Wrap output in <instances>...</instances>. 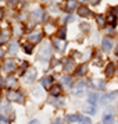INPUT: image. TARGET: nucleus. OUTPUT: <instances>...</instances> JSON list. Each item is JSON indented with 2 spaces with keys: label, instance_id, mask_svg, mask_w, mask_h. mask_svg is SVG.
<instances>
[{
  "label": "nucleus",
  "instance_id": "obj_1",
  "mask_svg": "<svg viewBox=\"0 0 118 124\" xmlns=\"http://www.w3.org/2000/svg\"><path fill=\"white\" fill-rule=\"evenodd\" d=\"M51 57V46L50 43H45V45H42L39 50V59L40 60H43V62H47V60H50Z\"/></svg>",
  "mask_w": 118,
  "mask_h": 124
},
{
  "label": "nucleus",
  "instance_id": "obj_2",
  "mask_svg": "<svg viewBox=\"0 0 118 124\" xmlns=\"http://www.w3.org/2000/svg\"><path fill=\"white\" fill-rule=\"evenodd\" d=\"M7 98H8V101H14V102H18V103L24 102L22 95L20 92H17V91H8L7 92Z\"/></svg>",
  "mask_w": 118,
  "mask_h": 124
},
{
  "label": "nucleus",
  "instance_id": "obj_3",
  "mask_svg": "<svg viewBox=\"0 0 118 124\" xmlns=\"http://www.w3.org/2000/svg\"><path fill=\"white\" fill-rule=\"evenodd\" d=\"M90 84L95 89H99V91H103L106 88V81L104 79H100V78H93L90 79Z\"/></svg>",
  "mask_w": 118,
  "mask_h": 124
},
{
  "label": "nucleus",
  "instance_id": "obj_4",
  "mask_svg": "<svg viewBox=\"0 0 118 124\" xmlns=\"http://www.w3.org/2000/svg\"><path fill=\"white\" fill-rule=\"evenodd\" d=\"M6 86L8 88V89L15 91V89H17V86H18L17 78H14V77H11V75H8V77H7V79H6Z\"/></svg>",
  "mask_w": 118,
  "mask_h": 124
},
{
  "label": "nucleus",
  "instance_id": "obj_5",
  "mask_svg": "<svg viewBox=\"0 0 118 124\" xmlns=\"http://www.w3.org/2000/svg\"><path fill=\"white\" fill-rule=\"evenodd\" d=\"M42 36H43L42 31H34L32 34L29 35V42H32V43H38V42H40Z\"/></svg>",
  "mask_w": 118,
  "mask_h": 124
},
{
  "label": "nucleus",
  "instance_id": "obj_6",
  "mask_svg": "<svg viewBox=\"0 0 118 124\" xmlns=\"http://www.w3.org/2000/svg\"><path fill=\"white\" fill-rule=\"evenodd\" d=\"M43 14H45L43 8H38V10H35V11L31 13V18H32V20H35V21H42Z\"/></svg>",
  "mask_w": 118,
  "mask_h": 124
},
{
  "label": "nucleus",
  "instance_id": "obj_7",
  "mask_svg": "<svg viewBox=\"0 0 118 124\" xmlns=\"http://www.w3.org/2000/svg\"><path fill=\"white\" fill-rule=\"evenodd\" d=\"M101 46H103V50L104 52H110L112 49V39H110V38H104L103 42H101Z\"/></svg>",
  "mask_w": 118,
  "mask_h": 124
},
{
  "label": "nucleus",
  "instance_id": "obj_8",
  "mask_svg": "<svg viewBox=\"0 0 118 124\" xmlns=\"http://www.w3.org/2000/svg\"><path fill=\"white\" fill-rule=\"evenodd\" d=\"M14 70H15V63L13 62V60L4 62V71H6V73H13Z\"/></svg>",
  "mask_w": 118,
  "mask_h": 124
},
{
  "label": "nucleus",
  "instance_id": "obj_9",
  "mask_svg": "<svg viewBox=\"0 0 118 124\" xmlns=\"http://www.w3.org/2000/svg\"><path fill=\"white\" fill-rule=\"evenodd\" d=\"M53 45H54V47H56L57 50L62 52L64 49H65L67 43H65V40H62V39H57V40H54V42H53Z\"/></svg>",
  "mask_w": 118,
  "mask_h": 124
},
{
  "label": "nucleus",
  "instance_id": "obj_10",
  "mask_svg": "<svg viewBox=\"0 0 118 124\" xmlns=\"http://www.w3.org/2000/svg\"><path fill=\"white\" fill-rule=\"evenodd\" d=\"M42 86L43 88H46V89H49V88H51L53 86V78L51 77H45V78L42 79Z\"/></svg>",
  "mask_w": 118,
  "mask_h": 124
},
{
  "label": "nucleus",
  "instance_id": "obj_11",
  "mask_svg": "<svg viewBox=\"0 0 118 124\" xmlns=\"http://www.w3.org/2000/svg\"><path fill=\"white\" fill-rule=\"evenodd\" d=\"M8 38H10V32L7 29L1 31V34H0V45H3L4 42H8Z\"/></svg>",
  "mask_w": 118,
  "mask_h": 124
},
{
  "label": "nucleus",
  "instance_id": "obj_12",
  "mask_svg": "<svg viewBox=\"0 0 118 124\" xmlns=\"http://www.w3.org/2000/svg\"><path fill=\"white\" fill-rule=\"evenodd\" d=\"M115 96H118V92H110L108 95H106L103 99H101V103H104V105H106L107 102H110V101H112V99H115Z\"/></svg>",
  "mask_w": 118,
  "mask_h": 124
},
{
  "label": "nucleus",
  "instance_id": "obj_13",
  "mask_svg": "<svg viewBox=\"0 0 118 124\" xmlns=\"http://www.w3.org/2000/svg\"><path fill=\"white\" fill-rule=\"evenodd\" d=\"M10 110H11V107L8 106L7 103L0 105V116H4V117H6V114L7 113H10Z\"/></svg>",
  "mask_w": 118,
  "mask_h": 124
},
{
  "label": "nucleus",
  "instance_id": "obj_14",
  "mask_svg": "<svg viewBox=\"0 0 118 124\" xmlns=\"http://www.w3.org/2000/svg\"><path fill=\"white\" fill-rule=\"evenodd\" d=\"M35 77H36V70H35V68H29L28 73H27V77H25V79L29 82V81H34Z\"/></svg>",
  "mask_w": 118,
  "mask_h": 124
},
{
  "label": "nucleus",
  "instance_id": "obj_15",
  "mask_svg": "<svg viewBox=\"0 0 118 124\" xmlns=\"http://www.w3.org/2000/svg\"><path fill=\"white\" fill-rule=\"evenodd\" d=\"M76 8V1L75 0H68L67 4H65V10L67 11H74Z\"/></svg>",
  "mask_w": 118,
  "mask_h": 124
},
{
  "label": "nucleus",
  "instance_id": "obj_16",
  "mask_svg": "<svg viewBox=\"0 0 118 124\" xmlns=\"http://www.w3.org/2000/svg\"><path fill=\"white\" fill-rule=\"evenodd\" d=\"M112 120H114L112 113H106L103 117V124H112Z\"/></svg>",
  "mask_w": 118,
  "mask_h": 124
},
{
  "label": "nucleus",
  "instance_id": "obj_17",
  "mask_svg": "<svg viewBox=\"0 0 118 124\" xmlns=\"http://www.w3.org/2000/svg\"><path fill=\"white\" fill-rule=\"evenodd\" d=\"M86 68H88L86 64H81V66L75 70V75H79V77H81V75H83V74L86 73Z\"/></svg>",
  "mask_w": 118,
  "mask_h": 124
},
{
  "label": "nucleus",
  "instance_id": "obj_18",
  "mask_svg": "<svg viewBox=\"0 0 118 124\" xmlns=\"http://www.w3.org/2000/svg\"><path fill=\"white\" fill-rule=\"evenodd\" d=\"M114 71H115V67H114V63H108V66L106 67V74L108 77L114 75Z\"/></svg>",
  "mask_w": 118,
  "mask_h": 124
},
{
  "label": "nucleus",
  "instance_id": "obj_19",
  "mask_svg": "<svg viewBox=\"0 0 118 124\" xmlns=\"http://www.w3.org/2000/svg\"><path fill=\"white\" fill-rule=\"evenodd\" d=\"M78 14L81 17H88L90 14V10L89 8H86V7H79L78 8Z\"/></svg>",
  "mask_w": 118,
  "mask_h": 124
},
{
  "label": "nucleus",
  "instance_id": "obj_20",
  "mask_svg": "<svg viewBox=\"0 0 118 124\" xmlns=\"http://www.w3.org/2000/svg\"><path fill=\"white\" fill-rule=\"evenodd\" d=\"M60 93H61V86H60V85H53V88H51V95L58 96Z\"/></svg>",
  "mask_w": 118,
  "mask_h": 124
},
{
  "label": "nucleus",
  "instance_id": "obj_21",
  "mask_svg": "<svg viewBox=\"0 0 118 124\" xmlns=\"http://www.w3.org/2000/svg\"><path fill=\"white\" fill-rule=\"evenodd\" d=\"M64 64H65V71H69V70H71V68H72V64H74V60L72 59H65V60H64Z\"/></svg>",
  "mask_w": 118,
  "mask_h": 124
},
{
  "label": "nucleus",
  "instance_id": "obj_22",
  "mask_svg": "<svg viewBox=\"0 0 118 124\" xmlns=\"http://www.w3.org/2000/svg\"><path fill=\"white\" fill-rule=\"evenodd\" d=\"M61 82L64 85H67V86H71L72 85V78H69V77H67V75H64L61 78Z\"/></svg>",
  "mask_w": 118,
  "mask_h": 124
},
{
  "label": "nucleus",
  "instance_id": "obj_23",
  "mask_svg": "<svg viewBox=\"0 0 118 124\" xmlns=\"http://www.w3.org/2000/svg\"><path fill=\"white\" fill-rule=\"evenodd\" d=\"M17 47H18V43H17V42H13L11 45H10L8 53H10V54H15V52H17Z\"/></svg>",
  "mask_w": 118,
  "mask_h": 124
},
{
  "label": "nucleus",
  "instance_id": "obj_24",
  "mask_svg": "<svg viewBox=\"0 0 118 124\" xmlns=\"http://www.w3.org/2000/svg\"><path fill=\"white\" fill-rule=\"evenodd\" d=\"M57 35H58V38H60V39L64 40V39H65V35H67V29H65V28H60Z\"/></svg>",
  "mask_w": 118,
  "mask_h": 124
},
{
  "label": "nucleus",
  "instance_id": "obj_25",
  "mask_svg": "<svg viewBox=\"0 0 118 124\" xmlns=\"http://www.w3.org/2000/svg\"><path fill=\"white\" fill-rule=\"evenodd\" d=\"M68 120V121H69V123H74V121H75V120H76V118H81L78 116V114H68L67 117H65Z\"/></svg>",
  "mask_w": 118,
  "mask_h": 124
},
{
  "label": "nucleus",
  "instance_id": "obj_26",
  "mask_svg": "<svg viewBox=\"0 0 118 124\" xmlns=\"http://www.w3.org/2000/svg\"><path fill=\"white\" fill-rule=\"evenodd\" d=\"M97 101H99V96H96L95 93H90V95H89V103L95 105V103H96Z\"/></svg>",
  "mask_w": 118,
  "mask_h": 124
},
{
  "label": "nucleus",
  "instance_id": "obj_27",
  "mask_svg": "<svg viewBox=\"0 0 118 124\" xmlns=\"http://www.w3.org/2000/svg\"><path fill=\"white\" fill-rule=\"evenodd\" d=\"M96 20H97V24H99L100 27H104V25H106V21H104V17H103V16H97Z\"/></svg>",
  "mask_w": 118,
  "mask_h": 124
},
{
  "label": "nucleus",
  "instance_id": "obj_28",
  "mask_svg": "<svg viewBox=\"0 0 118 124\" xmlns=\"http://www.w3.org/2000/svg\"><path fill=\"white\" fill-rule=\"evenodd\" d=\"M107 21L111 24H115V14L114 13H110L108 16H107Z\"/></svg>",
  "mask_w": 118,
  "mask_h": 124
},
{
  "label": "nucleus",
  "instance_id": "obj_29",
  "mask_svg": "<svg viewBox=\"0 0 118 124\" xmlns=\"http://www.w3.org/2000/svg\"><path fill=\"white\" fill-rule=\"evenodd\" d=\"M79 124H92V120L88 117H82L79 120Z\"/></svg>",
  "mask_w": 118,
  "mask_h": 124
},
{
  "label": "nucleus",
  "instance_id": "obj_30",
  "mask_svg": "<svg viewBox=\"0 0 118 124\" xmlns=\"http://www.w3.org/2000/svg\"><path fill=\"white\" fill-rule=\"evenodd\" d=\"M85 112L90 113V114H95L96 110H95V107H93V106H88V107H85Z\"/></svg>",
  "mask_w": 118,
  "mask_h": 124
},
{
  "label": "nucleus",
  "instance_id": "obj_31",
  "mask_svg": "<svg viewBox=\"0 0 118 124\" xmlns=\"http://www.w3.org/2000/svg\"><path fill=\"white\" fill-rule=\"evenodd\" d=\"M0 124H10L8 118H6L4 116H0Z\"/></svg>",
  "mask_w": 118,
  "mask_h": 124
},
{
  "label": "nucleus",
  "instance_id": "obj_32",
  "mask_svg": "<svg viewBox=\"0 0 118 124\" xmlns=\"http://www.w3.org/2000/svg\"><path fill=\"white\" fill-rule=\"evenodd\" d=\"M24 50L27 52V53H31V52H32V46H29V45H24Z\"/></svg>",
  "mask_w": 118,
  "mask_h": 124
},
{
  "label": "nucleus",
  "instance_id": "obj_33",
  "mask_svg": "<svg viewBox=\"0 0 118 124\" xmlns=\"http://www.w3.org/2000/svg\"><path fill=\"white\" fill-rule=\"evenodd\" d=\"M51 124H62V120L61 118H56V120H53V123Z\"/></svg>",
  "mask_w": 118,
  "mask_h": 124
},
{
  "label": "nucleus",
  "instance_id": "obj_34",
  "mask_svg": "<svg viewBox=\"0 0 118 124\" xmlns=\"http://www.w3.org/2000/svg\"><path fill=\"white\" fill-rule=\"evenodd\" d=\"M3 52H4V47H3V46L0 45V57H3V56H4V53H3Z\"/></svg>",
  "mask_w": 118,
  "mask_h": 124
},
{
  "label": "nucleus",
  "instance_id": "obj_35",
  "mask_svg": "<svg viewBox=\"0 0 118 124\" xmlns=\"http://www.w3.org/2000/svg\"><path fill=\"white\" fill-rule=\"evenodd\" d=\"M65 21H67V23H71V21H72V17H71V16H68V17L65 18Z\"/></svg>",
  "mask_w": 118,
  "mask_h": 124
},
{
  "label": "nucleus",
  "instance_id": "obj_36",
  "mask_svg": "<svg viewBox=\"0 0 118 124\" xmlns=\"http://www.w3.org/2000/svg\"><path fill=\"white\" fill-rule=\"evenodd\" d=\"M99 1H100V0H90V3H92V4H93V6H95V4H97V3H99Z\"/></svg>",
  "mask_w": 118,
  "mask_h": 124
},
{
  "label": "nucleus",
  "instance_id": "obj_37",
  "mask_svg": "<svg viewBox=\"0 0 118 124\" xmlns=\"http://www.w3.org/2000/svg\"><path fill=\"white\" fill-rule=\"evenodd\" d=\"M29 124H40V123H39V120H32Z\"/></svg>",
  "mask_w": 118,
  "mask_h": 124
},
{
  "label": "nucleus",
  "instance_id": "obj_38",
  "mask_svg": "<svg viewBox=\"0 0 118 124\" xmlns=\"http://www.w3.org/2000/svg\"><path fill=\"white\" fill-rule=\"evenodd\" d=\"M8 3H10V4H15V3H17V0H8Z\"/></svg>",
  "mask_w": 118,
  "mask_h": 124
},
{
  "label": "nucleus",
  "instance_id": "obj_39",
  "mask_svg": "<svg viewBox=\"0 0 118 124\" xmlns=\"http://www.w3.org/2000/svg\"><path fill=\"white\" fill-rule=\"evenodd\" d=\"M1 17H3V10L0 8V20H1Z\"/></svg>",
  "mask_w": 118,
  "mask_h": 124
},
{
  "label": "nucleus",
  "instance_id": "obj_40",
  "mask_svg": "<svg viewBox=\"0 0 118 124\" xmlns=\"http://www.w3.org/2000/svg\"><path fill=\"white\" fill-rule=\"evenodd\" d=\"M0 86H3V81H1V78H0Z\"/></svg>",
  "mask_w": 118,
  "mask_h": 124
},
{
  "label": "nucleus",
  "instance_id": "obj_41",
  "mask_svg": "<svg viewBox=\"0 0 118 124\" xmlns=\"http://www.w3.org/2000/svg\"><path fill=\"white\" fill-rule=\"evenodd\" d=\"M81 1H83V3H85V1H88V0H81Z\"/></svg>",
  "mask_w": 118,
  "mask_h": 124
},
{
  "label": "nucleus",
  "instance_id": "obj_42",
  "mask_svg": "<svg viewBox=\"0 0 118 124\" xmlns=\"http://www.w3.org/2000/svg\"><path fill=\"white\" fill-rule=\"evenodd\" d=\"M117 73H118V68H117Z\"/></svg>",
  "mask_w": 118,
  "mask_h": 124
}]
</instances>
